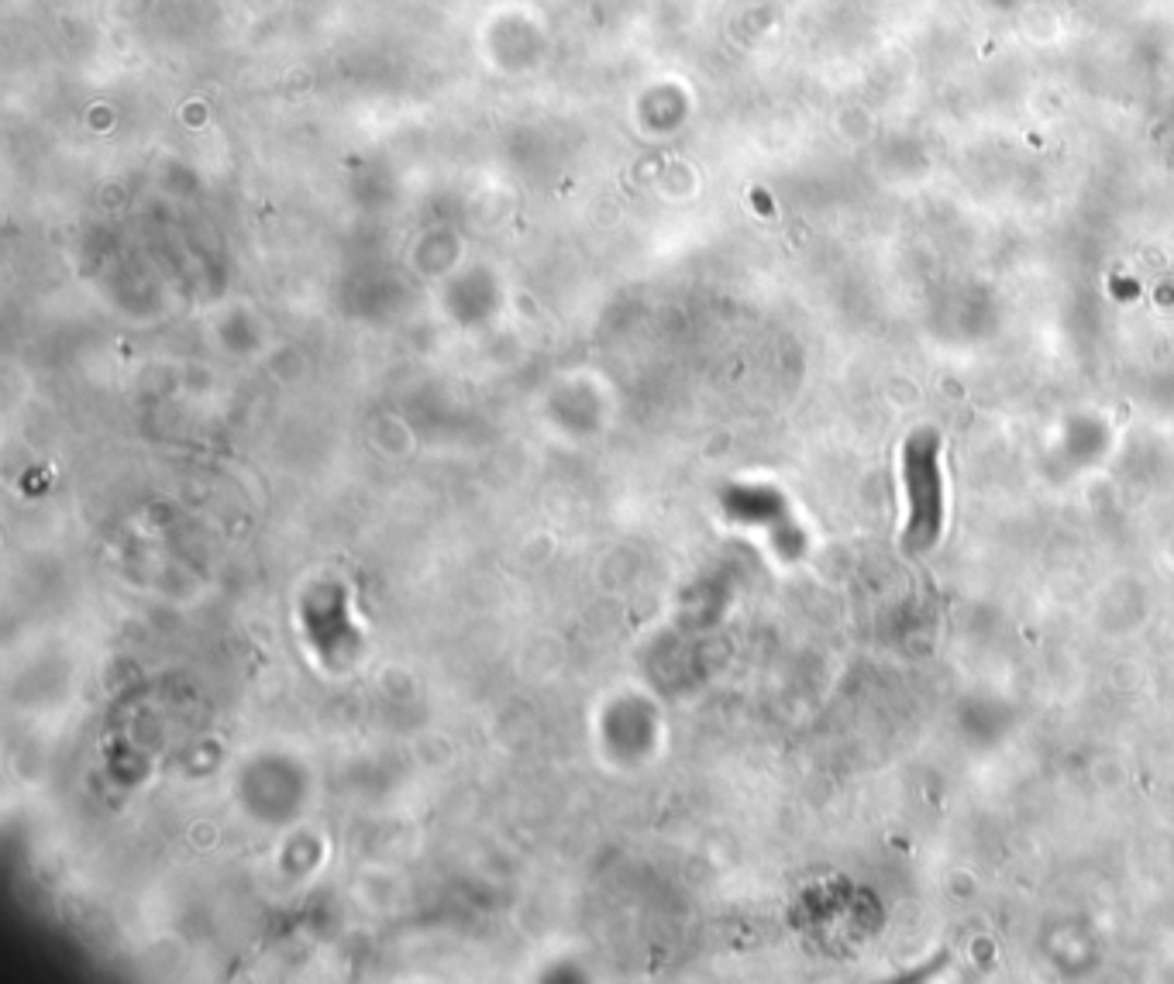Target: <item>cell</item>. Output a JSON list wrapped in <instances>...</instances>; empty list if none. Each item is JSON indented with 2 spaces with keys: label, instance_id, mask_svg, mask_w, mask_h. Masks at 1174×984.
<instances>
[{
  "label": "cell",
  "instance_id": "cell-1",
  "mask_svg": "<svg viewBox=\"0 0 1174 984\" xmlns=\"http://www.w3.org/2000/svg\"><path fill=\"white\" fill-rule=\"evenodd\" d=\"M906 483H910V502H913V520H910V537L913 544H927L937 534L940 523V478L934 469V448L930 441L916 438L906 454Z\"/></svg>",
  "mask_w": 1174,
  "mask_h": 984
}]
</instances>
